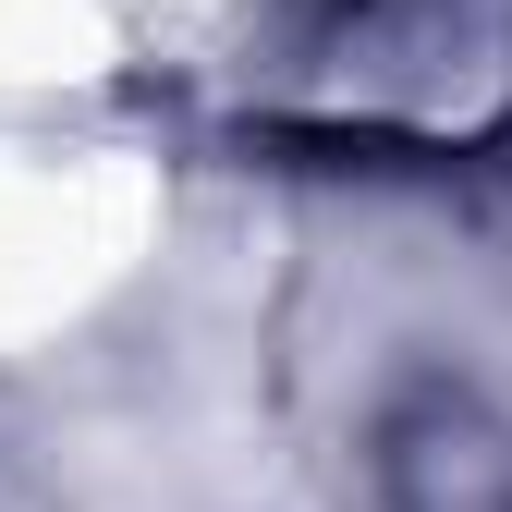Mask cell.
Returning <instances> with one entry per match:
<instances>
[{
  "mask_svg": "<svg viewBox=\"0 0 512 512\" xmlns=\"http://www.w3.org/2000/svg\"><path fill=\"white\" fill-rule=\"evenodd\" d=\"M378 500L391 512H512V415L452 391V378H415L378 415Z\"/></svg>",
  "mask_w": 512,
  "mask_h": 512,
  "instance_id": "6da1fadb",
  "label": "cell"
},
{
  "mask_svg": "<svg viewBox=\"0 0 512 512\" xmlns=\"http://www.w3.org/2000/svg\"><path fill=\"white\" fill-rule=\"evenodd\" d=\"M281 25L305 61H330V74H415V49L452 25L464 37V0H281Z\"/></svg>",
  "mask_w": 512,
  "mask_h": 512,
  "instance_id": "7a4b0ae2",
  "label": "cell"
}]
</instances>
